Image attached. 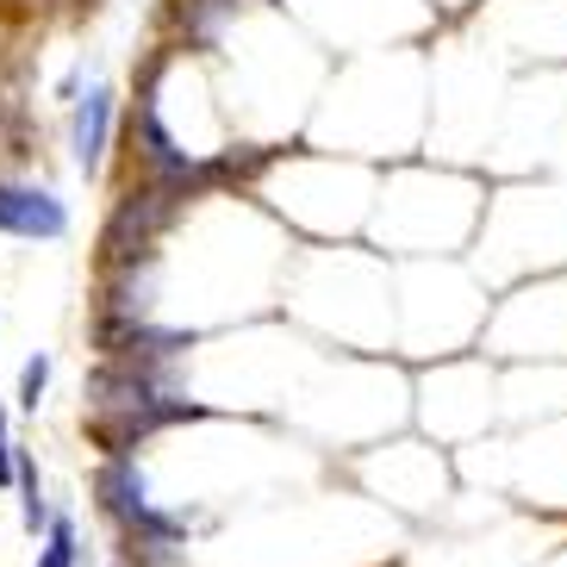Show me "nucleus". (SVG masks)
<instances>
[{"label": "nucleus", "mask_w": 567, "mask_h": 567, "mask_svg": "<svg viewBox=\"0 0 567 567\" xmlns=\"http://www.w3.org/2000/svg\"><path fill=\"white\" fill-rule=\"evenodd\" d=\"M175 206H182V187H168V182H151V187H137V194H125L118 213H113V225H106V256H113V262L144 256L151 237L175 218Z\"/></svg>", "instance_id": "obj_1"}, {"label": "nucleus", "mask_w": 567, "mask_h": 567, "mask_svg": "<svg viewBox=\"0 0 567 567\" xmlns=\"http://www.w3.org/2000/svg\"><path fill=\"white\" fill-rule=\"evenodd\" d=\"M0 231L13 237H63L69 231V206L44 187H19L0 182Z\"/></svg>", "instance_id": "obj_2"}, {"label": "nucleus", "mask_w": 567, "mask_h": 567, "mask_svg": "<svg viewBox=\"0 0 567 567\" xmlns=\"http://www.w3.org/2000/svg\"><path fill=\"white\" fill-rule=\"evenodd\" d=\"M101 499H106V512L118 517V524H144L151 517V499H144V474H137V462L132 455H113V462L101 467Z\"/></svg>", "instance_id": "obj_3"}, {"label": "nucleus", "mask_w": 567, "mask_h": 567, "mask_svg": "<svg viewBox=\"0 0 567 567\" xmlns=\"http://www.w3.org/2000/svg\"><path fill=\"white\" fill-rule=\"evenodd\" d=\"M106 132H113V94H106V87H94V94L75 106V163H82V168H101Z\"/></svg>", "instance_id": "obj_4"}, {"label": "nucleus", "mask_w": 567, "mask_h": 567, "mask_svg": "<svg viewBox=\"0 0 567 567\" xmlns=\"http://www.w3.org/2000/svg\"><path fill=\"white\" fill-rule=\"evenodd\" d=\"M38 567H75V524L69 517H51V543H44Z\"/></svg>", "instance_id": "obj_5"}, {"label": "nucleus", "mask_w": 567, "mask_h": 567, "mask_svg": "<svg viewBox=\"0 0 567 567\" xmlns=\"http://www.w3.org/2000/svg\"><path fill=\"white\" fill-rule=\"evenodd\" d=\"M44 381H51V355H32V362H25V374H19V405H25V412H38Z\"/></svg>", "instance_id": "obj_6"}, {"label": "nucleus", "mask_w": 567, "mask_h": 567, "mask_svg": "<svg viewBox=\"0 0 567 567\" xmlns=\"http://www.w3.org/2000/svg\"><path fill=\"white\" fill-rule=\"evenodd\" d=\"M19 481V450L7 443V405H0V486Z\"/></svg>", "instance_id": "obj_7"}]
</instances>
